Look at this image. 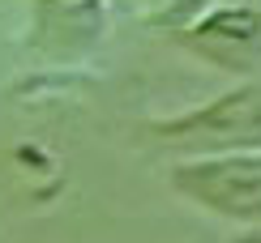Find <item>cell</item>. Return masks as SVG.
Here are the masks:
<instances>
[{
  "instance_id": "obj_2",
  "label": "cell",
  "mask_w": 261,
  "mask_h": 243,
  "mask_svg": "<svg viewBox=\"0 0 261 243\" xmlns=\"http://www.w3.org/2000/svg\"><path fill=\"white\" fill-rule=\"evenodd\" d=\"M193 124L205 137H261V94L257 90L231 94L219 107H210L205 115H197Z\"/></svg>"
},
{
  "instance_id": "obj_1",
  "label": "cell",
  "mask_w": 261,
  "mask_h": 243,
  "mask_svg": "<svg viewBox=\"0 0 261 243\" xmlns=\"http://www.w3.org/2000/svg\"><path fill=\"white\" fill-rule=\"evenodd\" d=\"M184 188L201 196L205 205L223 209V214H236V218H253L261 214V162H205V167L180 175Z\"/></svg>"
}]
</instances>
